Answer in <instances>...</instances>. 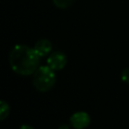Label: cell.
<instances>
[{"instance_id": "1", "label": "cell", "mask_w": 129, "mask_h": 129, "mask_svg": "<svg viewBox=\"0 0 129 129\" xmlns=\"http://www.w3.org/2000/svg\"><path fill=\"white\" fill-rule=\"evenodd\" d=\"M39 56L33 48L24 45H15L9 54V64L11 70L20 76H30L37 70Z\"/></svg>"}, {"instance_id": "2", "label": "cell", "mask_w": 129, "mask_h": 129, "mask_svg": "<svg viewBox=\"0 0 129 129\" xmlns=\"http://www.w3.org/2000/svg\"><path fill=\"white\" fill-rule=\"evenodd\" d=\"M55 74L48 66H40L33 73L32 85L38 92H47L55 84Z\"/></svg>"}, {"instance_id": "3", "label": "cell", "mask_w": 129, "mask_h": 129, "mask_svg": "<svg viewBox=\"0 0 129 129\" xmlns=\"http://www.w3.org/2000/svg\"><path fill=\"white\" fill-rule=\"evenodd\" d=\"M91 123V117L87 112L80 111L74 113L70 118V125L75 129H85Z\"/></svg>"}, {"instance_id": "4", "label": "cell", "mask_w": 129, "mask_h": 129, "mask_svg": "<svg viewBox=\"0 0 129 129\" xmlns=\"http://www.w3.org/2000/svg\"><path fill=\"white\" fill-rule=\"evenodd\" d=\"M47 66L53 71H60L67 64V56L61 51H53L46 59Z\"/></svg>"}, {"instance_id": "5", "label": "cell", "mask_w": 129, "mask_h": 129, "mask_svg": "<svg viewBox=\"0 0 129 129\" xmlns=\"http://www.w3.org/2000/svg\"><path fill=\"white\" fill-rule=\"evenodd\" d=\"M51 48H52L51 42L48 39H45V38L37 40L34 44V47H33L34 51L37 53V55L39 57L46 56L51 51Z\"/></svg>"}, {"instance_id": "6", "label": "cell", "mask_w": 129, "mask_h": 129, "mask_svg": "<svg viewBox=\"0 0 129 129\" xmlns=\"http://www.w3.org/2000/svg\"><path fill=\"white\" fill-rule=\"evenodd\" d=\"M9 111H10V107L8 103L3 100H0V121L5 120L8 117Z\"/></svg>"}, {"instance_id": "7", "label": "cell", "mask_w": 129, "mask_h": 129, "mask_svg": "<svg viewBox=\"0 0 129 129\" xmlns=\"http://www.w3.org/2000/svg\"><path fill=\"white\" fill-rule=\"evenodd\" d=\"M52 1H53V4L60 9H66L70 7L74 2V0H52Z\"/></svg>"}, {"instance_id": "8", "label": "cell", "mask_w": 129, "mask_h": 129, "mask_svg": "<svg viewBox=\"0 0 129 129\" xmlns=\"http://www.w3.org/2000/svg\"><path fill=\"white\" fill-rule=\"evenodd\" d=\"M120 79H121L122 82H124L126 84H129V69H124V70L121 71Z\"/></svg>"}, {"instance_id": "9", "label": "cell", "mask_w": 129, "mask_h": 129, "mask_svg": "<svg viewBox=\"0 0 129 129\" xmlns=\"http://www.w3.org/2000/svg\"><path fill=\"white\" fill-rule=\"evenodd\" d=\"M19 129H34V128H32V127L29 126V125H22Z\"/></svg>"}, {"instance_id": "10", "label": "cell", "mask_w": 129, "mask_h": 129, "mask_svg": "<svg viewBox=\"0 0 129 129\" xmlns=\"http://www.w3.org/2000/svg\"><path fill=\"white\" fill-rule=\"evenodd\" d=\"M58 129H69V126L68 125H60L59 127H58Z\"/></svg>"}]
</instances>
